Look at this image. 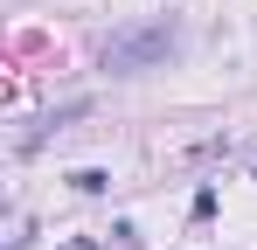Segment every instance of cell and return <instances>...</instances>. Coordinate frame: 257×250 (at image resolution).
<instances>
[{"instance_id":"6da1fadb","label":"cell","mask_w":257,"mask_h":250,"mask_svg":"<svg viewBox=\"0 0 257 250\" xmlns=\"http://www.w3.org/2000/svg\"><path fill=\"white\" fill-rule=\"evenodd\" d=\"M160 56H174V21H153V28H132V35L104 42V70L111 77H132V70H146Z\"/></svg>"}]
</instances>
